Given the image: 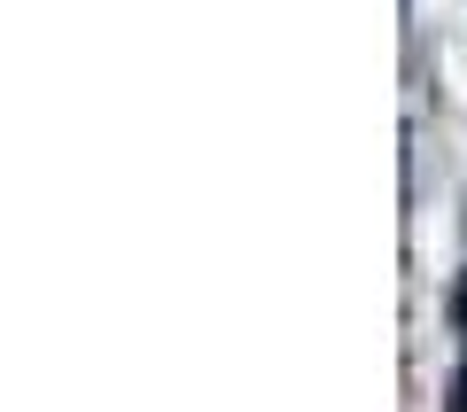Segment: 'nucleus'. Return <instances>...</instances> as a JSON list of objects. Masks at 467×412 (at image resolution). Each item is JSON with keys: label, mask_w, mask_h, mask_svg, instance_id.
I'll return each instance as SVG.
<instances>
[{"label": "nucleus", "mask_w": 467, "mask_h": 412, "mask_svg": "<svg viewBox=\"0 0 467 412\" xmlns=\"http://www.w3.org/2000/svg\"><path fill=\"white\" fill-rule=\"evenodd\" d=\"M451 412H467V366H460V381H451Z\"/></svg>", "instance_id": "f257e3e1"}]
</instances>
